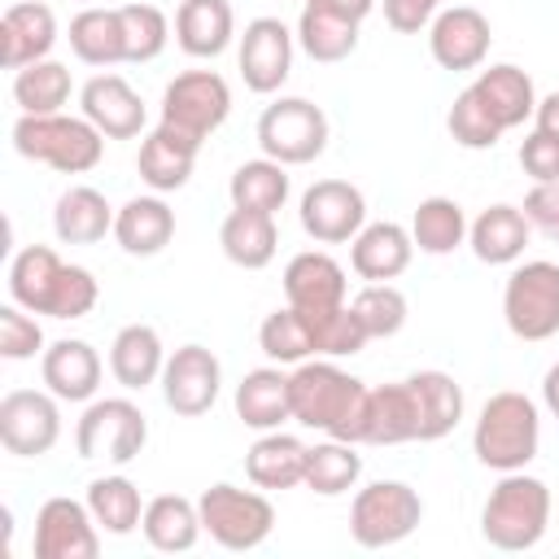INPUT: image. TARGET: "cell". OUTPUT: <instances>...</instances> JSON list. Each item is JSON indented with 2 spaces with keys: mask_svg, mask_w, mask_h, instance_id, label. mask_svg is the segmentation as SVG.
I'll return each mask as SVG.
<instances>
[{
  "mask_svg": "<svg viewBox=\"0 0 559 559\" xmlns=\"http://www.w3.org/2000/svg\"><path fill=\"white\" fill-rule=\"evenodd\" d=\"M114 205L105 201V192L87 188V183H74L57 197L52 205V231L61 245H96L114 231Z\"/></svg>",
  "mask_w": 559,
  "mask_h": 559,
  "instance_id": "cell-26",
  "label": "cell"
},
{
  "mask_svg": "<svg viewBox=\"0 0 559 559\" xmlns=\"http://www.w3.org/2000/svg\"><path fill=\"white\" fill-rule=\"evenodd\" d=\"M472 87H476V96L485 100V109L493 114V122H498L502 131L524 127V122L533 118V109H537L533 79H528L520 66H511V61H498V66L480 70Z\"/></svg>",
  "mask_w": 559,
  "mask_h": 559,
  "instance_id": "cell-29",
  "label": "cell"
},
{
  "mask_svg": "<svg viewBox=\"0 0 559 559\" xmlns=\"http://www.w3.org/2000/svg\"><path fill=\"white\" fill-rule=\"evenodd\" d=\"M306 314V310H301ZM310 319V332H314V349L323 358H349V354H362V345L371 341L358 310L345 301L336 310H319V314H306Z\"/></svg>",
  "mask_w": 559,
  "mask_h": 559,
  "instance_id": "cell-45",
  "label": "cell"
},
{
  "mask_svg": "<svg viewBox=\"0 0 559 559\" xmlns=\"http://www.w3.org/2000/svg\"><path fill=\"white\" fill-rule=\"evenodd\" d=\"M354 310H358V319H362V328H367V336L371 341H384V336H397L402 328H406V293L397 288V284H367L354 301H349Z\"/></svg>",
  "mask_w": 559,
  "mask_h": 559,
  "instance_id": "cell-47",
  "label": "cell"
},
{
  "mask_svg": "<svg viewBox=\"0 0 559 559\" xmlns=\"http://www.w3.org/2000/svg\"><path fill=\"white\" fill-rule=\"evenodd\" d=\"M284 301L306 310V314L345 306V266L323 249H306V253L288 258V266H284Z\"/></svg>",
  "mask_w": 559,
  "mask_h": 559,
  "instance_id": "cell-19",
  "label": "cell"
},
{
  "mask_svg": "<svg viewBox=\"0 0 559 559\" xmlns=\"http://www.w3.org/2000/svg\"><path fill=\"white\" fill-rule=\"evenodd\" d=\"M114 240L122 245V253L131 258H153L175 240V210L162 201V192L153 197H131L118 214H114Z\"/></svg>",
  "mask_w": 559,
  "mask_h": 559,
  "instance_id": "cell-24",
  "label": "cell"
},
{
  "mask_svg": "<svg viewBox=\"0 0 559 559\" xmlns=\"http://www.w3.org/2000/svg\"><path fill=\"white\" fill-rule=\"evenodd\" d=\"M197 511H201V528L223 546V550H253L271 537L275 528V507L266 493L258 489H240V485H210L201 498H197Z\"/></svg>",
  "mask_w": 559,
  "mask_h": 559,
  "instance_id": "cell-7",
  "label": "cell"
},
{
  "mask_svg": "<svg viewBox=\"0 0 559 559\" xmlns=\"http://www.w3.org/2000/svg\"><path fill=\"white\" fill-rule=\"evenodd\" d=\"M411 397H415V419H419V441H441L454 432L463 419V389L454 384L450 371H415L406 376Z\"/></svg>",
  "mask_w": 559,
  "mask_h": 559,
  "instance_id": "cell-33",
  "label": "cell"
},
{
  "mask_svg": "<svg viewBox=\"0 0 559 559\" xmlns=\"http://www.w3.org/2000/svg\"><path fill=\"white\" fill-rule=\"evenodd\" d=\"M162 367H166V349H162L157 328H148V323L118 328V336L109 345V371L122 389H131V393L148 389L153 380H162Z\"/></svg>",
  "mask_w": 559,
  "mask_h": 559,
  "instance_id": "cell-28",
  "label": "cell"
},
{
  "mask_svg": "<svg viewBox=\"0 0 559 559\" xmlns=\"http://www.w3.org/2000/svg\"><path fill=\"white\" fill-rule=\"evenodd\" d=\"M520 166L533 183H555L559 179V140L542 135L537 127L520 140Z\"/></svg>",
  "mask_w": 559,
  "mask_h": 559,
  "instance_id": "cell-49",
  "label": "cell"
},
{
  "mask_svg": "<svg viewBox=\"0 0 559 559\" xmlns=\"http://www.w3.org/2000/svg\"><path fill=\"white\" fill-rule=\"evenodd\" d=\"M9 297L17 306H26L31 314L83 319L96 306L100 288L87 266L61 262L57 249H48V245H26L9 262Z\"/></svg>",
  "mask_w": 559,
  "mask_h": 559,
  "instance_id": "cell-2",
  "label": "cell"
},
{
  "mask_svg": "<svg viewBox=\"0 0 559 559\" xmlns=\"http://www.w3.org/2000/svg\"><path fill=\"white\" fill-rule=\"evenodd\" d=\"M144 441H148V419L131 397L87 402V411L79 415V428H74L79 459H105L114 467H127L131 459H140Z\"/></svg>",
  "mask_w": 559,
  "mask_h": 559,
  "instance_id": "cell-9",
  "label": "cell"
},
{
  "mask_svg": "<svg viewBox=\"0 0 559 559\" xmlns=\"http://www.w3.org/2000/svg\"><path fill=\"white\" fill-rule=\"evenodd\" d=\"M87 511H92V520L105 528V533H114V537H127V533H135L140 528V520H144V498H140V485L135 480H127V476H96L92 485H87Z\"/></svg>",
  "mask_w": 559,
  "mask_h": 559,
  "instance_id": "cell-38",
  "label": "cell"
},
{
  "mask_svg": "<svg viewBox=\"0 0 559 559\" xmlns=\"http://www.w3.org/2000/svg\"><path fill=\"white\" fill-rule=\"evenodd\" d=\"M74 4H83V9H87V4H100V0H74Z\"/></svg>",
  "mask_w": 559,
  "mask_h": 559,
  "instance_id": "cell-55",
  "label": "cell"
},
{
  "mask_svg": "<svg viewBox=\"0 0 559 559\" xmlns=\"http://www.w3.org/2000/svg\"><path fill=\"white\" fill-rule=\"evenodd\" d=\"M520 210H524L528 227H537L546 240L559 245V179L555 183H533L524 192V205Z\"/></svg>",
  "mask_w": 559,
  "mask_h": 559,
  "instance_id": "cell-50",
  "label": "cell"
},
{
  "mask_svg": "<svg viewBox=\"0 0 559 559\" xmlns=\"http://www.w3.org/2000/svg\"><path fill=\"white\" fill-rule=\"evenodd\" d=\"M445 131H450V140H454V144H463V148H472V153L493 148V144H498V135H502V127L493 122V114L485 109V100L476 96V87H472V83L454 96V105H450V114H445Z\"/></svg>",
  "mask_w": 559,
  "mask_h": 559,
  "instance_id": "cell-46",
  "label": "cell"
},
{
  "mask_svg": "<svg viewBox=\"0 0 559 559\" xmlns=\"http://www.w3.org/2000/svg\"><path fill=\"white\" fill-rule=\"evenodd\" d=\"M306 9H323V13H336V17H349L362 26V17L376 9V0H306Z\"/></svg>",
  "mask_w": 559,
  "mask_h": 559,
  "instance_id": "cell-52",
  "label": "cell"
},
{
  "mask_svg": "<svg viewBox=\"0 0 559 559\" xmlns=\"http://www.w3.org/2000/svg\"><path fill=\"white\" fill-rule=\"evenodd\" d=\"M402 441H419V419H415V397L411 384H376L367 393V428H362V445H402Z\"/></svg>",
  "mask_w": 559,
  "mask_h": 559,
  "instance_id": "cell-34",
  "label": "cell"
},
{
  "mask_svg": "<svg viewBox=\"0 0 559 559\" xmlns=\"http://www.w3.org/2000/svg\"><path fill=\"white\" fill-rule=\"evenodd\" d=\"M528 218H524V210L520 205H489V210H480L476 218H472V227H467V245H472V253L480 258V262H489V266H511V262H520V253H524V245H528Z\"/></svg>",
  "mask_w": 559,
  "mask_h": 559,
  "instance_id": "cell-27",
  "label": "cell"
},
{
  "mask_svg": "<svg viewBox=\"0 0 559 559\" xmlns=\"http://www.w3.org/2000/svg\"><path fill=\"white\" fill-rule=\"evenodd\" d=\"M218 245L227 253V262L245 266V271H262L275 249H280V227H275V214H262V210H236L223 218L218 227Z\"/></svg>",
  "mask_w": 559,
  "mask_h": 559,
  "instance_id": "cell-31",
  "label": "cell"
},
{
  "mask_svg": "<svg viewBox=\"0 0 559 559\" xmlns=\"http://www.w3.org/2000/svg\"><path fill=\"white\" fill-rule=\"evenodd\" d=\"M502 319L520 341H550L559 332V262H520L502 284Z\"/></svg>",
  "mask_w": 559,
  "mask_h": 559,
  "instance_id": "cell-8",
  "label": "cell"
},
{
  "mask_svg": "<svg viewBox=\"0 0 559 559\" xmlns=\"http://www.w3.org/2000/svg\"><path fill=\"white\" fill-rule=\"evenodd\" d=\"M297 44L310 61H345L358 48V22L323 13V9H301L297 17Z\"/></svg>",
  "mask_w": 559,
  "mask_h": 559,
  "instance_id": "cell-42",
  "label": "cell"
},
{
  "mask_svg": "<svg viewBox=\"0 0 559 559\" xmlns=\"http://www.w3.org/2000/svg\"><path fill=\"white\" fill-rule=\"evenodd\" d=\"M258 345L271 362H306L314 358V332H310V319L297 310V306H280L262 319L258 328Z\"/></svg>",
  "mask_w": 559,
  "mask_h": 559,
  "instance_id": "cell-43",
  "label": "cell"
},
{
  "mask_svg": "<svg viewBox=\"0 0 559 559\" xmlns=\"http://www.w3.org/2000/svg\"><path fill=\"white\" fill-rule=\"evenodd\" d=\"M227 197H231L236 210H262V214L284 210V201H288V170H284V162H275V157L240 162L231 170Z\"/></svg>",
  "mask_w": 559,
  "mask_h": 559,
  "instance_id": "cell-39",
  "label": "cell"
},
{
  "mask_svg": "<svg viewBox=\"0 0 559 559\" xmlns=\"http://www.w3.org/2000/svg\"><path fill=\"white\" fill-rule=\"evenodd\" d=\"M79 105L105 140H135L144 131V100L122 74H92L79 92Z\"/></svg>",
  "mask_w": 559,
  "mask_h": 559,
  "instance_id": "cell-18",
  "label": "cell"
},
{
  "mask_svg": "<svg viewBox=\"0 0 559 559\" xmlns=\"http://www.w3.org/2000/svg\"><path fill=\"white\" fill-rule=\"evenodd\" d=\"M118 17H122V44H127V61L144 66V61H157L166 39H170V22L157 4H144V0H131V4H118Z\"/></svg>",
  "mask_w": 559,
  "mask_h": 559,
  "instance_id": "cell-44",
  "label": "cell"
},
{
  "mask_svg": "<svg viewBox=\"0 0 559 559\" xmlns=\"http://www.w3.org/2000/svg\"><path fill=\"white\" fill-rule=\"evenodd\" d=\"M533 127H537L542 135L559 140V92H550V96L537 100V109H533Z\"/></svg>",
  "mask_w": 559,
  "mask_h": 559,
  "instance_id": "cell-53",
  "label": "cell"
},
{
  "mask_svg": "<svg viewBox=\"0 0 559 559\" xmlns=\"http://www.w3.org/2000/svg\"><path fill=\"white\" fill-rule=\"evenodd\" d=\"M197 153H201V144H197V140H188L183 131H175V127L157 122V127L140 140L135 170H140V179H144L153 192H179V188L192 179Z\"/></svg>",
  "mask_w": 559,
  "mask_h": 559,
  "instance_id": "cell-21",
  "label": "cell"
},
{
  "mask_svg": "<svg viewBox=\"0 0 559 559\" xmlns=\"http://www.w3.org/2000/svg\"><path fill=\"white\" fill-rule=\"evenodd\" d=\"M70 87H74L70 70L52 57L13 70V100L22 114H61V105L70 100Z\"/></svg>",
  "mask_w": 559,
  "mask_h": 559,
  "instance_id": "cell-41",
  "label": "cell"
},
{
  "mask_svg": "<svg viewBox=\"0 0 559 559\" xmlns=\"http://www.w3.org/2000/svg\"><path fill=\"white\" fill-rule=\"evenodd\" d=\"M13 148L26 162L52 166L61 175H87L105 157V135L87 118H70V114H22L13 122Z\"/></svg>",
  "mask_w": 559,
  "mask_h": 559,
  "instance_id": "cell-5",
  "label": "cell"
},
{
  "mask_svg": "<svg viewBox=\"0 0 559 559\" xmlns=\"http://www.w3.org/2000/svg\"><path fill=\"white\" fill-rule=\"evenodd\" d=\"M542 402H546V411L559 419V362L542 376Z\"/></svg>",
  "mask_w": 559,
  "mask_h": 559,
  "instance_id": "cell-54",
  "label": "cell"
},
{
  "mask_svg": "<svg viewBox=\"0 0 559 559\" xmlns=\"http://www.w3.org/2000/svg\"><path fill=\"white\" fill-rule=\"evenodd\" d=\"M306 450L310 445H301L297 437L271 428L245 450V476L258 489H293L306 476Z\"/></svg>",
  "mask_w": 559,
  "mask_h": 559,
  "instance_id": "cell-30",
  "label": "cell"
},
{
  "mask_svg": "<svg viewBox=\"0 0 559 559\" xmlns=\"http://www.w3.org/2000/svg\"><path fill=\"white\" fill-rule=\"evenodd\" d=\"M61 397L39 389H9L0 397V445L17 459H39L61 437Z\"/></svg>",
  "mask_w": 559,
  "mask_h": 559,
  "instance_id": "cell-12",
  "label": "cell"
},
{
  "mask_svg": "<svg viewBox=\"0 0 559 559\" xmlns=\"http://www.w3.org/2000/svg\"><path fill=\"white\" fill-rule=\"evenodd\" d=\"M100 354L87 341H52L39 354V376L48 384V393H57L61 402H92L100 389Z\"/></svg>",
  "mask_w": 559,
  "mask_h": 559,
  "instance_id": "cell-22",
  "label": "cell"
},
{
  "mask_svg": "<svg viewBox=\"0 0 559 559\" xmlns=\"http://www.w3.org/2000/svg\"><path fill=\"white\" fill-rule=\"evenodd\" d=\"M411 253H415V240H411V227L402 223H367L354 240H349V266L354 275L371 280V284H384V280H397L406 266H411Z\"/></svg>",
  "mask_w": 559,
  "mask_h": 559,
  "instance_id": "cell-23",
  "label": "cell"
},
{
  "mask_svg": "<svg viewBox=\"0 0 559 559\" xmlns=\"http://www.w3.org/2000/svg\"><path fill=\"white\" fill-rule=\"evenodd\" d=\"M424 520V498L406 480H371L349 502V537L367 550L406 542Z\"/></svg>",
  "mask_w": 559,
  "mask_h": 559,
  "instance_id": "cell-6",
  "label": "cell"
},
{
  "mask_svg": "<svg viewBox=\"0 0 559 559\" xmlns=\"http://www.w3.org/2000/svg\"><path fill=\"white\" fill-rule=\"evenodd\" d=\"M467 227L472 223L454 197H424L411 214V240L419 253H432V258L454 253L467 240Z\"/></svg>",
  "mask_w": 559,
  "mask_h": 559,
  "instance_id": "cell-37",
  "label": "cell"
},
{
  "mask_svg": "<svg viewBox=\"0 0 559 559\" xmlns=\"http://www.w3.org/2000/svg\"><path fill=\"white\" fill-rule=\"evenodd\" d=\"M70 52L83 66H118L127 61V44H122V17L109 4H87L70 17Z\"/></svg>",
  "mask_w": 559,
  "mask_h": 559,
  "instance_id": "cell-36",
  "label": "cell"
},
{
  "mask_svg": "<svg viewBox=\"0 0 559 559\" xmlns=\"http://www.w3.org/2000/svg\"><path fill=\"white\" fill-rule=\"evenodd\" d=\"M240 79L249 92L271 96L284 87L288 70H293V31L280 17H253L240 35Z\"/></svg>",
  "mask_w": 559,
  "mask_h": 559,
  "instance_id": "cell-16",
  "label": "cell"
},
{
  "mask_svg": "<svg viewBox=\"0 0 559 559\" xmlns=\"http://www.w3.org/2000/svg\"><path fill=\"white\" fill-rule=\"evenodd\" d=\"M441 13V0H384V22L397 35H419Z\"/></svg>",
  "mask_w": 559,
  "mask_h": 559,
  "instance_id": "cell-51",
  "label": "cell"
},
{
  "mask_svg": "<svg viewBox=\"0 0 559 559\" xmlns=\"http://www.w3.org/2000/svg\"><path fill=\"white\" fill-rule=\"evenodd\" d=\"M367 384L349 371H341L328 358H306L297 371H288V397H293V419L301 428H319L323 437L362 445L367 428Z\"/></svg>",
  "mask_w": 559,
  "mask_h": 559,
  "instance_id": "cell-1",
  "label": "cell"
},
{
  "mask_svg": "<svg viewBox=\"0 0 559 559\" xmlns=\"http://www.w3.org/2000/svg\"><path fill=\"white\" fill-rule=\"evenodd\" d=\"M231 114V87L218 70H183L162 92V122L205 144Z\"/></svg>",
  "mask_w": 559,
  "mask_h": 559,
  "instance_id": "cell-10",
  "label": "cell"
},
{
  "mask_svg": "<svg viewBox=\"0 0 559 559\" xmlns=\"http://www.w3.org/2000/svg\"><path fill=\"white\" fill-rule=\"evenodd\" d=\"M236 415L245 428L271 432L284 419H293V397H288V376L280 367H258L245 371V380L236 384Z\"/></svg>",
  "mask_w": 559,
  "mask_h": 559,
  "instance_id": "cell-32",
  "label": "cell"
},
{
  "mask_svg": "<svg viewBox=\"0 0 559 559\" xmlns=\"http://www.w3.org/2000/svg\"><path fill=\"white\" fill-rule=\"evenodd\" d=\"M550 524V489L546 480L520 472H502L480 511V533L498 550H533Z\"/></svg>",
  "mask_w": 559,
  "mask_h": 559,
  "instance_id": "cell-4",
  "label": "cell"
},
{
  "mask_svg": "<svg viewBox=\"0 0 559 559\" xmlns=\"http://www.w3.org/2000/svg\"><path fill=\"white\" fill-rule=\"evenodd\" d=\"M489 17L472 4H450L428 22V52L441 70H476L489 57Z\"/></svg>",
  "mask_w": 559,
  "mask_h": 559,
  "instance_id": "cell-17",
  "label": "cell"
},
{
  "mask_svg": "<svg viewBox=\"0 0 559 559\" xmlns=\"http://www.w3.org/2000/svg\"><path fill=\"white\" fill-rule=\"evenodd\" d=\"M57 44V13L44 0H17L0 17V61L4 70H22L44 61Z\"/></svg>",
  "mask_w": 559,
  "mask_h": 559,
  "instance_id": "cell-20",
  "label": "cell"
},
{
  "mask_svg": "<svg viewBox=\"0 0 559 559\" xmlns=\"http://www.w3.org/2000/svg\"><path fill=\"white\" fill-rule=\"evenodd\" d=\"M236 35V13L227 0H183L175 9V44L188 52V57H218L227 52Z\"/></svg>",
  "mask_w": 559,
  "mask_h": 559,
  "instance_id": "cell-25",
  "label": "cell"
},
{
  "mask_svg": "<svg viewBox=\"0 0 559 559\" xmlns=\"http://www.w3.org/2000/svg\"><path fill=\"white\" fill-rule=\"evenodd\" d=\"M100 555V524L92 520L87 502L48 498L35 515V559H96Z\"/></svg>",
  "mask_w": 559,
  "mask_h": 559,
  "instance_id": "cell-15",
  "label": "cell"
},
{
  "mask_svg": "<svg viewBox=\"0 0 559 559\" xmlns=\"http://www.w3.org/2000/svg\"><path fill=\"white\" fill-rule=\"evenodd\" d=\"M358 476H362V454L349 441L328 437V441H319V445L306 450V476H301V485L310 493H319V498L349 493L358 485Z\"/></svg>",
  "mask_w": 559,
  "mask_h": 559,
  "instance_id": "cell-40",
  "label": "cell"
},
{
  "mask_svg": "<svg viewBox=\"0 0 559 559\" xmlns=\"http://www.w3.org/2000/svg\"><path fill=\"white\" fill-rule=\"evenodd\" d=\"M301 231L319 245H345L367 227V197L345 179H319L301 192L297 205Z\"/></svg>",
  "mask_w": 559,
  "mask_h": 559,
  "instance_id": "cell-13",
  "label": "cell"
},
{
  "mask_svg": "<svg viewBox=\"0 0 559 559\" xmlns=\"http://www.w3.org/2000/svg\"><path fill=\"white\" fill-rule=\"evenodd\" d=\"M537 445H542V415L528 393L502 389L480 406L476 428H472V450L485 467L520 472L537 459Z\"/></svg>",
  "mask_w": 559,
  "mask_h": 559,
  "instance_id": "cell-3",
  "label": "cell"
},
{
  "mask_svg": "<svg viewBox=\"0 0 559 559\" xmlns=\"http://www.w3.org/2000/svg\"><path fill=\"white\" fill-rule=\"evenodd\" d=\"M218 389H223V367L205 345H179L162 367V397L183 419L205 415L218 402Z\"/></svg>",
  "mask_w": 559,
  "mask_h": 559,
  "instance_id": "cell-14",
  "label": "cell"
},
{
  "mask_svg": "<svg viewBox=\"0 0 559 559\" xmlns=\"http://www.w3.org/2000/svg\"><path fill=\"white\" fill-rule=\"evenodd\" d=\"M140 528H144V542H148L153 550H166V555H183V550H192L197 537L205 533V528H201V511H197V502L183 498V493H157L153 502H144V520H140Z\"/></svg>",
  "mask_w": 559,
  "mask_h": 559,
  "instance_id": "cell-35",
  "label": "cell"
},
{
  "mask_svg": "<svg viewBox=\"0 0 559 559\" xmlns=\"http://www.w3.org/2000/svg\"><path fill=\"white\" fill-rule=\"evenodd\" d=\"M0 354H4L9 362H22V358L44 354V328H39V319H35L26 306H17V301L0 306Z\"/></svg>",
  "mask_w": 559,
  "mask_h": 559,
  "instance_id": "cell-48",
  "label": "cell"
},
{
  "mask_svg": "<svg viewBox=\"0 0 559 559\" xmlns=\"http://www.w3.org/2000/svg\"><path fill=\"white\" fill-rule=\"evenodd\" d=\"M258 144L284 166H306L328 148V114L306 96H280L258 118Z\"/></svg>",
  "mask_w": 559,
  "mask_h": 559,
  "instance_id": "cell-11",
  "label": "cell"
}]
</instances>
